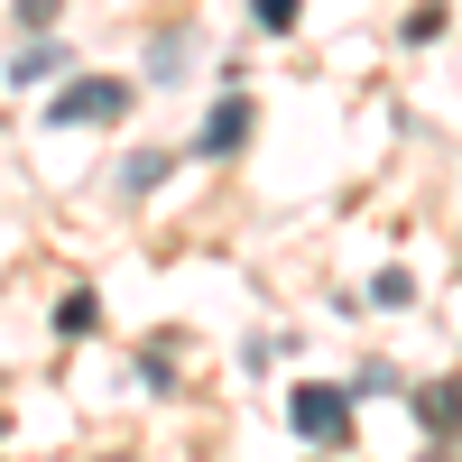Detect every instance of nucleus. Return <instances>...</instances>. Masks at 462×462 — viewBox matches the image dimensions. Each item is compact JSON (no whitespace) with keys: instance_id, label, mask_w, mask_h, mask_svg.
<instances>
[{"instance_id":"f257e3e1","label":"nucleus","mask_w":462,"mask_h":462,"mask_svg":"<svg viewBox=\"0 0 462 462\" xmlns=\"http://www.w3.org/2000/svg\"><path fill=\"white\" fill-rule=\"evenodd\" d=\"M130 84H111V74H74V84L47 102V130H93V121H121Z\"/></svg>"},{"instance_id":"f03ea898","label":"nucleus","mask_w":462,"mask_h":462,"mask_svg":"<svg viewBox=\"0 0 462 462\" xmlns=\"http://www.w3.org/2000/svg\"><path fill=\"white\" fill-rule=\"evenodd\" d=\"M287 426L305 444H342L352 435V389H324V379H305V389L287 398Z\"/></svg>"},{"instance_id":"7ed1b4c3","label":"nucleus","mask_w":462,"mask_h":462,"mask_svg":"<svg viewBox=\"0 0 462 462\" xmlns=\"http://www.w3.org/2000/svg\"><path fill=\"white\" fill-rule=\"evenodd\" d=\"M250 121H259V111H250V93H222V102H213V121L195 130V158H231V148L250 139Z\"/></svg>"},{"instance_id":"20e7f679","label":"nucleus","mask_w":462,"mask_h":462,"mask_svg":"<svg viewBox=\"0 0 462 462\" xmlns=\"http://www.w3.org/2000/svg\"><path fill=\"white\" fill-rule=\"evenodd\" d=\"M416 426H426V435H462V379L416 389Z\"/></svg>"},{"instance_id":"39448f33","label":"nucleus","mask_w":462,"mask_h":462,"mask_svg":"<svg viewBox=\"0 0 462 462\" xmlns=\"http://www.w3.org/2000/svg\"><path fill=\"white\" fill-rule=\"evenodd\" d=\"M158 185H167V148H130V167H121V195H130V204H148Z\"/></svg>"},{"instance_id":"423d86ee","label":"nucleus","mask_w":462,"mask_h":462,"mask_svg":"<svg viewBox=\"0 0 462 462\" xmlns=\"http://www.w3.org/2000/svg\"><path fill=\"white\" fill-rule=\"evenodd\" d=\"M10 74H19V84H37V74H65V47H56V37H19Z\"/></svg>"},{"instance_id":"0eeeda50","label":"nucleus","mask_w":462,"mask_h":462,"mask_svg":"<svg viewBox=\"0 0 462 462\" xmlns=\"http://www.w3.org/2000/svg\"><path fill=\"white\" fill-rule=\"evenodd\" d=\"M93 324H102V296H93V287H74V296L56 305V333H65V342H84Z\"/></svg>"},{"instance_id":"6e6552de","label":"nucleus","mask_w":462,"mask_h":462,"mask_svg":"<svg viewBox=\"0 0 462 462\" xmlns=\"http://www.w3.org/2000/svg\"><path fill=\"white\" fill-rule=\"evenodd\" d=\"M148 74H185V28H158V37H148Z\"/></svg>"},{"instance_id":"1a4fd4ad","label":"nucleus","mask_w":462,"mask_h":462,"mask_svg":"<svg viewBox=\"0 0 462 462\" xmlns=\"http://www.w3.org/2000/svg\"><path fill=\"white\" fill-rule=\"evenodd\" d=\"M296 10H305V0H250V19H259L268 37H287V28H296Z\"/></svg>"},{"instance_id":"9d476101","label":"nucleus","mask_w":462,"mask_h":462,"mask_svg":"<svg viewBox=\"0 0 462 462\" xmlns=\"http://www.w3.org/2000/svg\"><path fill=\"white\" fill-rule=\"evenodd\" d=\"M47 19H56V0H19V28L28 37H47Z\"/></svg>"},{"instance_id":"9b49d317","label":"nucleus","mask_w":462,"mask_h":462,"mask_svg":"<svg viewBox=\"0 0 462 462\" xmlns=\"http://www.w3.org/2000/svg\"><path fill=\"white\" fill-rule=\"evenodd\" d=\"M102 462H130V453H102Z\"/></svg>"}]
</instances>
